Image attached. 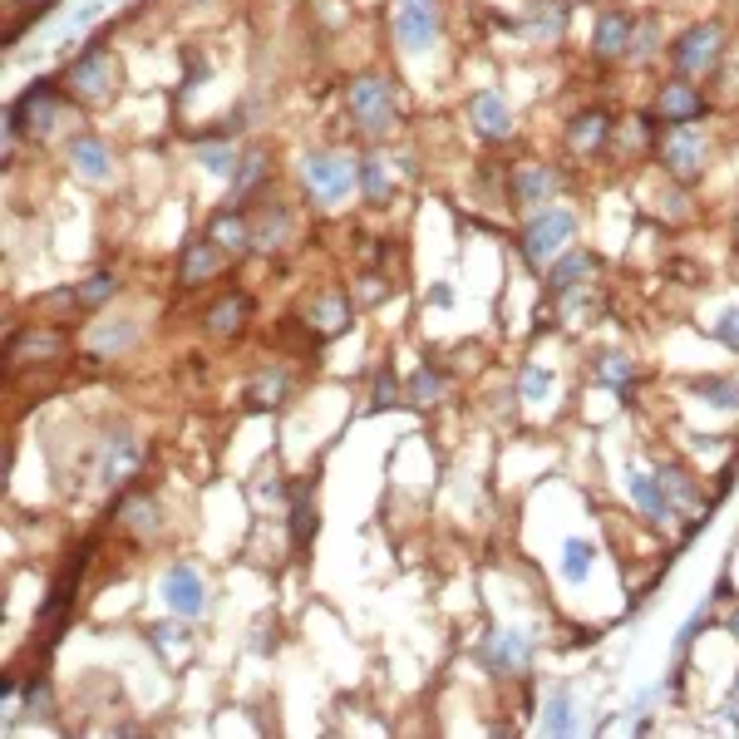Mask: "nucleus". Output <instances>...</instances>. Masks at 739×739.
Instances as JSON below:
<instances>
[{"mask_svg":"<svg viewBox=\"0 0 739 739\" xmlns=\"http://www.w3.org/2000/svg\"><path fill=\"white\" fill-rule=\"evenodd\" d=\"M25 710L30 715H50L54 710V695H50V680H25Z\"/></svg>","mask_w":739,"mask_h":739,"instance_id":"obj_42","label":"nucleus"},{"mask_svg":"<svg viewBox=\"0 0 739 739\" xmlns=\"http://www.w3.org/2000/svg\"><path fill=\"white\" fill-rule=\"evenodd\" d=\"M469 124H473V134H479L483 143H509L513 138V129H517V119H513V104L503 99L499 90H479V94H469Z\"/></svg>","mask_w":739,"mask_h":739,"instance_id":"obj_10","label":"nucleus"},{"mask_svg":"<svg viewBox=\"0 0 739 739\" xmlns=\"http://www.w3.org/2000/svg\"><path fill=\"white\" fill-rule=\"evenodd\" d=\"M656 50H660V16H642V20L632 25V50H626V60H632V64H646Z\"/></svg>","mask_w":739,"mask_h":739,"instance_id":"obj_32","label":"nucleus"},{"mask_svg":"<svg viewBox=\"0 0 739 739\" xmlns=\"http://www.w3.org/2000/svg\"><path fill=\"white\" fill-rule=\"evenodd\" d=\"M10 350H16L20 360H25V356H30V360H50V356H64V340H60V336H40V330H30V336H20Z\"/></svg>","mask_w":739,"mask_h":739,"instance_id":"obj_38","label":"nucleus"},{"mask_svg":"<svg viewBox=\"0 0 739 739\" xmlns=\"http://www.w3.org/2000/svg\"><path fill=\"white\" fill-rule=\"evenodd\" d=\"M705 109H710L705 104V90L695 80H686V74H676V80H666L656 90V119L666 129L670 124H700Z\"/></svg>","mask_w":739,"mask_h":739,"instance_id":"obj_11","label":"nucleus"},{"mask_svg":"<svg viewBox=\"0 0 739 739\" xmlns=\"http://www.w3.org/2000/svg\"><path fill=\"white\" fill-rule=\"evenodd\" d=\"M217 271H223V252L213 247V237H187V247L178 257V277L187 286H203V281H213Z\"/></svg>","mask_w":739,"mask_h":739,"instance_id":"obj_21","label":"nucleus"},{"mask_svg":"<svg viewBox=\"0 0 739 739\" xmlns=\"http://www.w3.org/2000/svg\"><path fill=\"white\" fill-rule=\"evenodd\" d=\"M207 237H213V247L223 252V257H242V252H252V223L237 213V207H223V213H213V227H207Z\"/></svg>","mask_w":739,"mask_h":739,"instance_id":"obj_22","label":"nucleus"},{"mask_svg":"<svg viewBox=\"0 0 739 739\" xmlns=\"http://www.w3.org/2000/svg\"><path fill=\"white\" fill-rule=\"evenodd\" d=\"M592 271H597V257H592L587 247H567L562 257L547 267V296H567L577 291V286L592 281Z\"/></svg>","mask_w":739,"mask_h":739,"instance_id":"obj_20","label":"nucleus"},{"mask_svg":"<svg viewBox=\"0 0 739 739\" xmlns=\"http://www.w3.org/2000/svg\"><path fill=\"white\" fill-rule=\"evenodd\" d=\"M656 473H660V483H666L670 503H676V509L686 513L690 523H705V517H710V503H705V489H700V479H695V469H690V463L666 459Z\"/></svg>","mask_w":739,"mask_h":739,"instance_id":"obj_14","label":"nucleus"},{"mask_svg":"<svg viewBox=\"0 0 739 739\" xmlns=\"http://www.w3.org/2000/svg\"><path fill=\"white\" fill-rule=\"evenodd\" d=\"M70 90H80L84 99H109V94L119 90V64H114V54H109L104 45L84 50L80 60L70 64Z\"/></svg>","mask_w":739,"mask_h":739,"instance_id":"obj_12","label":"nucleus"},{"mask_svg":"<svg viewBox=\"0 0 739 739\" xmlns=\"http://www.w3.org/2000/svg\"><path fill=\"white\" fill-rule=\"evenodd\" d=\"M735 242H739V207H735Z\"/></svg>","mask_w":739,"mask_h":739,"instance_id":"obj_48","label":"nucleus"},{"mask_svg":"<svg viewBox=\"0 0 739 739\" xmlns=\"http://www.w3.org/2000/svg\"><path fill=\"white\" fill-rule=\"evenodd\" d=\"M632 25L636 20L626 16L622 6H606L597 16V30H592V54H597V60H626V50H632Z\"/></svg>","mask_w":739,"mask_h":739,"instance_id":"obj_17","label":"nucleus"},{"mask_svg":"<svg viewBox=\"0 0 739 739\" xmlns=\"http://www.w3.org/2000/svg\"><path fill=\"white\" fill-rule=\"evenodd\" d=\"M286 390H291V384H286L281 370H267V374H257V380H252V400H257V404H281Z\"/></svg>","mask_w":739,"mask_h":739,"instance_id":"obj_39","label":"nucleus"},{"mask_svg":"<svg viewBox=\"0 0 739 739\" xmlns=\"http://www.w3.org/2000/svg\"><path fill=\"white\" fill-rule=\"evenodd\" d=\"M547 390H553V374H547L543 366H527L523 380H517V394H523V400H543Z\"/></svg>","mask_w":739,"mask_h":739,"instance_id":"obj_41","label":"nucleus"},{"mask_svg":"<svg viewBox=\"0 0 739 739\" xmlns=\"http://www.w3.org/2000/svg\"><path fill=\"white\" fill-rule=\"evenodd\" d=\"M360 197L370 207H384L394 197V168L384 153H360Z\"/></svg>","mask_w":739,"mask_h":739,"instance_id":"obj_23","label":"nucleus"},{"mask_svg":"<svg viewBox=\"0 0 739 739\" xmlns=\"http://www.w3.org/2000/svg\"><path fill=\"white\" fill-rule=\"evenodd\" d=\"M374 400H380V404H394V400H400V384H394L390 370L374 374Z\"/></svg>","mask_w":739,"mask_h":739,"instance_id":"obj_46","label":"nucleus"},{"mask_svg":"<svg viewBox=\"0 0 739 739\" xmlns=\"http://www.w3.org/2000/svg\"><path fill=\"white\" fill-rule=\"evenodd\" d=\"M562 25H567V6H562V0H533V6H527V35L533 40H547V45H553L562 35Z\"/></svg>","mask_w":739,"mask_h":739,"instance_id":"obj_28","label":"nucleus"},{"mask_svg":"<svg viewBox=\"0 0 739 739\" xmlns=\"http://www.w3.org/2000/svg\"><path fill=\"white\" fill-rule=\"evenodd\" d=\"M705 626H710V616H705V612H695V616H690V622H686V626H680V636H676V656H686V650L695 646V636H700V632H705Z\"/></svg>","mask_w":739,"mask_h":739,"instance_id":"obj_44","label":"nucleus"},{"mask_svg":"<svg viewBox=\"0 0 739 739\" xmlns=\"http://www.w3.org/2000/svg\"><path fill=\"white\" fill-rule=\"evenodd\" d=\"M114 291H119V277H109V271H94V277L84 281L74 296H80V306H99V301H109Z\"/></svg>","mask_w":739,"mask_h":739,"instance_id":"obj_40","label":"nucleus"},{"mask_svg":"<svg viewBox=\"0 0 739 739\" xmlns=\"http://www.w3.org/2000/svg\"><path fill=\"white\" fill-rule=\"evenodd\" d=\"M557 193H562V173H557V163H547V158H527V163H517L513 178H509V197H513L517 207H527V213L547 207Z\"/></svg>","mask_w":739,"mask_h":739,"instance_id":"obj_9","label":"nucleus"},{"mask_svg":"<svg viewBox=\"0 0 739 739\" xmlns=\"http://www.w3.org/2000/svg\"><path fill=\"white\" fill-rule=\"evenodd\" d=\"M306 326L321 330V336H336V330H346V326H350V301H346V291L316 296V301L306 306Z\"/></svg>","mask_w":739,"mask_h":739,"instance_id":"obj_25","label":"nucleus"},{"mask_svg":"<svg viewBox=\"0 0 739 739\" xmlns=\"http://www.w3.org/2000/svg\"><path fill=\"white\" fill-rule=\"evenodd\" d=\"M291 237H296L291 207L277 203V197H267V203L257 207V217H252V247H257V252H281Z\"/></svg>","mask_w":739,"mask_h":739,"instance_id":"obj_16","label":"nucleus"},{"mask_svg":"<svg viewBox=\"0 0 739 739\" xmlns=\"http://www.w3.org/2000/svg\"><path fill=\"white\" fill-rule=\"evenodd\" d=\"M193 153H197V163H203L213 178H232V173H237V153H232L227 143H197Z\"/></svg>","mask_w":739,"mask_h":739,"instance_id":"obj_36","label":"nucleus"},{"mask_svg":"<svg viewBox=\"0 0 739 739\" xmlns=\"http://www.w3.org/2000/svg\"><path fill=\"white\" fill-rule=\"evenodd\" d=\"M479 660H483V670H493V676H503V680L523 676V670L533 666V636H527L523 626H493L479 646Z\"/></svg>","mask_w":739,"mask_h":739,"instance_id":"obj_7","label":"nucleus"},{"mask_svg":"<svg viewBox=\"0 0 739 739\" xmlns=\"http://www.w3.org/2000/svg\"><path fill=\"white\" fill-rule=\"evenodd\" d=\"M690 394L710 410H725V414H739V380L735 374H700L690 380Z\"/></svg>","mask_w":739,"mask_h":739,"instance_id":"obj_26","label":"nucleus"},{"mask_svg":"<svg viewBox=\"0 0 739 739\" xmlns=\"http://www.w3.org/2000/svg\"><path fill=\"white\" fill-rule=\"evenodd\" d=\"M650 153H656V163L670 173L676 183H700L705 168H710V138L700 134V124H670L666 134L650 143Z\"/></svg>","mask_w":739,"mask_h":739,"instance_id":"obj_5","label":"nucleus"},{"mask_svg":"<svg viewBox=\"0 0 739 739\" xmlns=\"http://www.w3.org/2000/svg\"><path fill=\"white\" fill-rule=\"evenodd\" d=\"M597 374H602V384H612V390H632L636 360L622 356V350H606V356H597Z\"/></svg>","mask_w":739,"mask_h":739,"instance_id":"obj_33","label":"nucleus"},{"mask_svg":"<svg viewBox=\"0 0 739 739\" xmlns=\"http://www.w3.org/2000/svg\"><path fill=\"white\" fill-rule=\"evenodd\" d=\"M267 178H271V158H267L261 148H252V153H242V158H237V173H232V193H237V197H252Z\"/></svg>","mask_w":739,"mask_h":739,"instance_id":"obj_30","label":"nucleus"},{"mask_svg":"<svg viewBox=\"0 0 739 739\" xmlns=\"http://www.w3.org/2000/svg\"><path fill=\"white\" fill-rule=\"evenodd\" d=\"M582 730V715H577V700H572L567 686L547 690L543 695V735H577Z\"/></svg>","mask_w":739,"mask_h":739,"instance_id":"obj_24","label":"nucleus"},{"mask_svg":"<svg viewBox=\"0 0 739 739\" xmlns=\"http://www.w3.org/2000/svg\"><path fill=\"white\" fill-rule=\"evenodd\" d=\"M296 178H301L306 197L321 207H340L360 187V158L340 148H306L296 158Z\"/></svg>","mask_w":739,"mask_h":739,"instance_id":"obj_1","label":"nucleus"},{"mask_svg":"<svg viewBox=\"0 0 739 739\" xmlns=\"http://www.w3.org/2000/svg\"><path fill=\"white\" fill-rule=\"evenodd\" d=\"M444 374H439L434 366H419L414 374H410V384H404V394H410L414 404H434V400H444Z\"/></svg>","mask_w":739,"mask_h":739,"instance_id":"obj_34","label":"nucleus"},{"mask_svg":"<svg viewBox=\"0 0 739 739\" xmlns=\"http://www.w3.org/2000/svg\"><path fill=\"white\" fill-rule=\"evenodd\" d=\"M572 237H577V213L547 203V207H537V213L523 223V232H517V247H523L527 267H553L562 252L572 247Z\"/></svg>","mask_w":739,"mask_h":739,"instance_id":"obj_3","label":"nucleus"},{"mask_svg":"<svg viewBox=\"0 0 739 739\" xmlns=\"http://www.w3.org/2000/svg\"><path fill=\"white\" fill-rule=\"evenodd\" d=\"M90 340H94V350H109V356H119L124 346H134V340H138V321H109V326H99Z\"/></svg>","mask_w":739,"mask_h":739,"instance_id":"obj_35","label":"nucleus"},{"mask_svg":"<svg viewBox=\"0 0 739 739\" xmlns=\"http://www.w3.org/2000/svg\"><path fill=\"white\" fill-rule=\"evenodd\" d=\"M725 632H730V636H735V642H739V602L730 606V616H725Z\"/></svg>","mask_w":739,"mask_h":739,"instance_id":"obj_47","label":"nucleus"},{"mask_svg":"<svg viewBox=\"0 0 739 739\" xmlns=\"http://www.w3.org/2000/svg\"><path fill=\"white\" fill-rule=\"evenodd\" d=\"M346 109L366 138H390L400 129V94H394L390 74H356L346 84Z\"/></svg>","mask_w":739,"mask_h":739,"instance_id":"obj_2","label":"nucleus"},{"mask_svg":"<svg viewBox=\"0 0 739 739\" xmlns=\"http://www.w3.org/2000/svg\"><path fill=\"white\" fill-rule=\"evenodd\" d=\"M163 602H168L173 612L183 616V622L203 616V606H207V582H203V572L187 567V562H173V567L163 572Z\"/></svg>","mask_w":739,"mask_h":739,"instance_id":"obj_13","label":"nucleus"},{"mask_svg":"<svg viewBox=\"0 0 739 739\" xmlns=\"http://www.w3.org/2000/svg\"><path fill=\"white\" fill-rule=\"evenodd\" d=\"M592 562H597V547H592L587 537H567V543H562V577H567L572 587H577V582H587Z\"/></svg>","mask_w":739,"mask_h":739,"instance_id":"obj_31","label":"nucleus"},{"mask_svg":"<svg viewBox=\"0 0 739 739\" xmlns=\"http://www.w3.org/2000/svg\"><path fill=\"white\" fill-rule=\"evenodd\" d=\"M138 469V444L129 429H109L104 434V459H99V479L109 483V489H119V483H129Z\"/></svg>","mask_w":739,"mask_h":739,"instance_id":"obj_18","label":"nucleus"},{"mask_svg":"<svg viewBox=\"0 0 739 739\" xmlns=\"http://www.w3.org/2000/svg\"><path fill=\"white\" fill-rule=\"evenodd\" d=\"M626 489H632V503L642 509V517H646L650 527L670 533V527L680 523V509L670 503V493H666V483H660L656 469H642V463H632V469H626Z\"/></svg>","mask_w":739,"mask_h":739,"instance_id":"obj_8","label":"nucleus"},{"mask_svg":"<svg viewBox=\"0 0 739 739\" xmlns=\"http://www.w3.org/2000/svg\"><path fill=\"white\" fill-rule=\"evenodd\" d=\"M64 158H70V168L90 183H104L109 173H114V153H109V143L94 134H74L64 143Z\"/></svg>","mask_w":739,"mask_h":739,"instance_id":"obj_19","label":"nucleus"},{"mask_svg":"<svg viewBox=\"0 0 739 739\" xmlns=\"http://www.w3.org/2000/svg\"><path fill=\"white\" fill-rule=\"evenodd\" d=\"M30 114V129H35V134H45V129L54 124V119L64 114L60 109V99H54V84H35V90L25 94V104L16 109V119H25Z\"/></svg>","mask_w":739,"mask_h":739,"instance_id":"obj_29","label":"nucleus"},{"mask_svg":"<svg viewBox=\"0 0 739 739\" xmlns=\"http://www.w3.org/2000/svg\"><path fill=\"white\" fill-rule=\"evenodd\" d=\"M148 642L158 646V650H168V646H178V642H183V632H178L173 622H153V626H148Z\"/></svg>","mask_w":739,"mask_h":739,"instance_id":"obj_45","label":"nucleus"},{"mask_svg":"<svg viewBox=\"0 0 739 739\" xmlns=\"http://www.w3.org/2000/svg\"><path fill=\"white\" fill-rule=\"evenodd\" d=\"M390 35L400 45V54H410V60L434 54L439 40H444V6L439 0H394Z\"/></svg>","mask_w":739,"mask_h":739,"instance_id":"obj_4","label":"nucleus"},{"mask_svg":"<svg viewBox=\"0 0 739 739\" xmlns=\"http://www.w3.org/2000/svg\"><path fill=\"white\" fill-rule=\"evenodd\" d=\"M616 134V119L606 114V109H577V114L567 119V148L582 153V158H592V153H602L606 143Z\"/></svg>","mask_w":739,"mask_h":739,"instance_id":"obj_15","label":"nucleus"},{"mask_svg":"<svg viewBox=\"0 0 739 739\" xmlns=\"http://www.w3.org/2000/svg\"><path fill=\"white\" fill-rule=\"evenodd\" d=\"M735 695H739V670H735Z\"/></svg>","mask_w":739,"mask_h":739,"instance_id":"obj_49","label":"nucleus"},{"mask_svg":"<svg viewBox=\"0 0 739 739\" xmlns=\"http://www.w3.org/2000/svg\"><path fill=\"white\" fill-rule=\"evenodd\" d=\"M124 523L134 527V533H158V527H163V509L153 499H129L124 503Z\"/></svg>","mask_w":739,"mask_h":739,"instance_id":"obj_37","label":"nucleus"},{"mask_svg":"<svg viewBox=\"0 0 739 739\" xmlns=\"http://www.w3.org/2000/svg\"><path fill=\"white\" fill-rule=\"evenodd\" d=\"M725 50H730V40H725L720 20H700V25L680 30V40H670V64H676V74H686V80H710V74L720 70Z\"/></svg>","mask_w":739,"mask_h":739,"instance_id":"obj_6","label":"nucleus"},{"mask_svg":"<svg viewBox=\"0 0 739 739\" xmlns=\"http://www.w3.org/2000/svg\"><path fill=\"white\" fill-rule=\"evenodd\" d=\"M247 311H252V301L247 296H217L213 306H207V330H213V336H237L242 326H247Z\"/></svg>","mask_w":739,"mask_h":739,"instance_id":"obj_27","label":"nucleus"},{"mask_svg":"<svg viewBox=\"0 0 739 739\" xmlns=\"http://www.w3.org/2000/svg\"><path fill=\"white\" fill-rule=\"evenodd\" d=\"M715 336H720L725 350H735V356H739V306L720 311V321H715Z\"/></svg>","mask_w":739,"mask_h":739,"instance_id":"obj_43","label":"nucleus"}]
</instances>
